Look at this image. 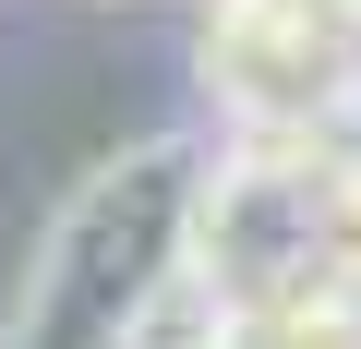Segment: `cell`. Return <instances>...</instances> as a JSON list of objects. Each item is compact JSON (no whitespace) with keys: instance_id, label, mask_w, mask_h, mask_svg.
Returning <instances> with one entry per match:
<instances>
[{"instance_id":"3","label":"cell","mask_w":361,"mask_h":349,"mask_svg":"<svg viewBox=\"0 0 361 349\" xmlns=\"http://www.w3.org/2000/svg\"><path fill=\"white\" fill-rule=\"evenodd\" d=\"M337 13H349V25H361V0H337Z\"/></svg>"},{"instance_id":"2","label":"cell","mask_w":361,"mask_h":349,"mask_svg":"<svg viewBox=\"0 0 361 349\" xmlns=\"http://www.w3.org/2000/svg\"><path fill=\"white\" fill-rule=\"evenodd\" d=\"M193 73L229 133H349L361 121V25L337 0H205Z\"/></svg>"},{"instance_id":"1","label":"cell","mask_w":361,"mask_h":349,"mask_svg":"<svg viewBox=\"0 0 361 349\" xmlns=\"http://www.w3.org/2000/svg\"><path fill=\"white\" fill-rule=\"evenodd\" d=\"M193 217H205V145L133 133L37 229L13 277V337H145V313L193 277Z\"/></svg>"}]
</instances>
